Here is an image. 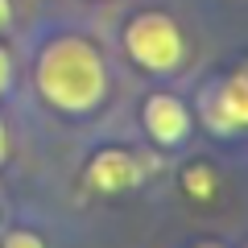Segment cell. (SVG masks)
Wrapping results in <instances>:
<instances>
[{"label": "cell", "mask_w": 248, "mask_h": 248, "mask_svg": "<svg viewBox=\"0 0 248 248\" xmlns=\"http://www.w3.org/2000/svg\"><path fill=\"white\" fill-rule=\"evenodd\" d=\"M37 87L62 112H91L104 99V87H108L104 58L83 37H58V42H50L42 50Z\"/></svg>", "instance_id": "obj_1"}, {"label": "cell", "mask_w": 248, "mask_h": 248, "mask_svg": "<svg viewBox=\"0 0 248 248\" xmlns=\"http://www.w3.org/2000/svg\"><path fill=\"white\" fill-rule=\"evenodd\" d=\"M124 50L133 54L137 66L166 75L182 62L186 46H182V29L166 13H141V17H133L128 29H124Z\"/></svg>", "instance_id": "obj_2"}, {"label": "cell", "mask_w": 248, "mask_h": 248, "mask_svg": "<svg viewBox=\"0 0 248 248\" xmlns=\"http://www.w3.org/2000/svg\"><path fill=\"white\" fill-rule=\"evenodd\" d=\"M207 116H211V124L219 133H236V128L248 124V66H240L236 75H228L215 87L211 104H207Z\"/></svg>", "instance_id": "obj_3"}, {"label": "cell", "mask_w": 248, "mask_h": 248, "mask_svg": "<svg viewBox=\"0 0 248 248\" xmlns=\"http://www.w3.org/2000/svg\"><path fill=\"white\" fill-rule=\"evenodd\" d=\"M145 128H149L153 141L178 145L190 133V116H186V108L178 104L174 95H149L145 99Z\"/></svg>", "instance_id": "obj_4"}, {"label": "cell", "mask_w": 248, "mask_h": 248, "mask_svg": "<svg viewBox=\"0 0 248 248\" xmlns=\"http://www.w3.org/2000/svg\"><path fill=\"white\" fill-rule=\"evenodd\" d=\"M87 178H91V186H99V190H108V195H116V190H128V186L141 178V170H137V161L128 157V153L104 149L95 161H91Z\"/></svg>", "instance_id": "obj_5"}, {"label": "cell", "mask_w": 248, "mask_h": 248, "mask_svg": "<svg viewBox=\"0 0 248 248\" xmlns=\"http://www.w3.org/2000/svg\"><path fill=\"white\" fill-rule=\"evenodd\" d=\"M186 190H190V195H199V199H207L211 195V170L207 166H195V170H186Z\"/></svg>", "instance_id": "obj_6"}, {"label": "cell", "mask_w": 248, "mask_h": 248, "mask_svg": "<svg viewBox=\"0 0 248 248\" xmlns=\"http://www.w3.org/2000/svg\"><path fill=\"white\" fill-rule=\"evenodd\" d=\"M4 248H46V244H42V240L33 236V232H13V236H9V244H4Z\"/></svg>", "instance_id": "obj_7"}, {"label": "cell", "mask_w": 248, "mask_h": 248, "mask_svg": "<svg viewBox=\"0 0 248 248\" xmlns=\"http://www.w3.org/2000/svg\"><path fill=\"white\" fill-rule=\"evenodd\" d=\"M9 83H13V62H9V54L0 50V95L9 91Z\"/></svg>", "instance_id": "obj_8"}, {"label": "cell", "mask_w": 248, "mask_h": 248, "mask_svg": "<svg viewBox=\"0 0 248 248\" xmlns=\"http://www.w3.org/2000/svg\"><path fill=\"white\" fill-rule=\"evenodd\" d=\"M9 21H13V4H9V0H0V29L9 25Z\"/></svg>", "instance_id": "obj_9"}, {"label": "cell", "mask_w": 248, "mask_h": 248, "mask_svg": "<svg viewBox=\"0 0 248 248\" xmlns=\"http://www.w3.org/2000/svg\"><path fill=\"white\" fill-rule=\"evenodd\" d=\"M4 153H9V133H4V124H0V161H4Z\"/></svg>", "instance_id": "obj_10"}]
</instances>
